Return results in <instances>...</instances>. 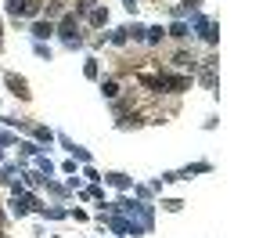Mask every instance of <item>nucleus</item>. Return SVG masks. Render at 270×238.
Returning <instances> with one entry per match:
<instances>
[{
	"mask_svg": "<svg viewBox=\"0 0 270 238\" xmlns=\"http://www.w3.org/2000/svg\"><path fill=\"white\" fill-rule=\"evenodd\" d=\"M22 177H25V184H29V188H36L40 181H47L43 173H33V170H22Z\"/></svg>",
	"mask_w": 270,
	"mask_h": 238,
	"instance_id": "nucleus-13",
	"label": "nucleus"
},
{
	"mask_svg": "<svg viewBox=\"0 0 270 238\" xmlns=\"http://www.w3.org/2000/svg\"><path fill=\"white\" fill-rule=\"evenodd\" d=\"M76 25H80V18H76V14H65V18H62V25H58V36H62V40L69 43V47H76V43H80Z\"/></svg>",
	"mask_w": 270,
	"mask_h": 238,
	"instance_id": "nucleus-1",
	"label": "nucleus"
},
{
	"mask_svg": "<svg viewBox=\"0 0 270 238\" xmlns=\"http://www.w3.org/2000/svg\"><path fill=\"white\" fill-rule=\"evenodd\" d=\"M51 33H54V25H51V22H36V25H33V36H36V40H47Z\"/></svg>",
	"mask_w": 270,
	"mask_h": 238,
	"instance_id": "nucleus-6",
	"label": "nucleus"
},
{
	"mask_svg": "<svg viewBox=\"0 0 270 238\" xmlns=\"http://www.w3.org/2000/svg\"><path fill=\"white\" fill-rule=\"evenodd\" d=\"M4 80H7V87H11V94H18L22 101L29 98V83H25L22 76H14V72H7V76H4Z\"/></svg>",
	"mask_w": 270,
	"mask_h": 238,
	"instance_id": "nucleus-3",
	"label": "nucleus"
},
{
	"mask_svg": "<svg viewBox=\"0 0 270 238\" xmlns=\"http://www.w3.org/2000/svg\"><path fill=\"white\" fill-rule=\"evenodd\" d=\"M108 184L119 188V191H126V188H130V177H126V173H108Z\"/></svg>",
	"mask_w": 270,
	"mask_h": 238,
	"instance_id": "nucleus-7",
	"label": "nucleus"
},
{
	"mask_svg": "<svg viewBox=\"0 0 270 238\" xmlns=\"http://www.w3.org/2000/svg\"><path fill=\"white\" fill-rule=\"evenodd\" d=\"M87 18H90V25H104V22H108V11H104V7H94Z\"/></svg>",
	"mask_w": 270,
	"mask_h": 238,
	"instance_id": "nucleus-8",
	"label": "nucleus"
},
{
	"mask_svg": "<svg viewBox=\"0 0 270 238\" xmlns=\"http://www.w3.org/2000/svg\"><path fill=\"white\" fill-rule=\"evenodd\" d=\"M36 166H40V173H43V177H51V173H54V162H51L47 155H36Z\"/></svg>",
	"mask_w": 270,
	"mask_h": 238,
	"instance_id": "nucleus-12",
	"label": "nucleus"
},
{
	"mask_svg": "<svg viewBox=\"0 0 270 238\" xmlns=\"http://www.w3.org/2000/svg\"><path fill=\"white\" fill-rule=\"evenodd\" d=\"M126 7H130V11H137V0H126Z\"/></svg>",
	"mask_w": 270,
	"mask_h": 238,
	"instance_id": "nucleus-27",
	"label": "nucleus"
},
{
	"mask_svg": "<svg viewBox=\"0 0 270 238\" xmlns=\"http://www.w3.org/2000/svg\"><path fill=\"white\" fill-rule=\"evenodd\" d=\"M170 36H177V40H184V36H187V25H184V22H173V29H170Z\"/></svg>",
	"mask_w": 270,
	"mask_h": 238,
	"instance_id": "nucleus-15",
	"label": "nucleus"
},
{
	"mask_svg": "<svg viewBox=\"0 0 270 238\" xmlns=\"http://www.w3.org/2000/svg\"><path fill=\"white\" fill-rule=\"evenodd\" d=\"M0 220H4V213H0Z\"/></svg>",
	"mask_w": 270,
	"mask_h": 238,
	"instance_id": "nucleus-28",
	"label": "nucleus"
},
{
	"mask_svg": "<svg viewBox=\"0 0 270 238\" xmlns=\"http://www.w3.org/2000/svg\"><path fill=\"white\" fill-rule=\"evenodd\" d=\"M83 76H87V80H97V62H87V65H83Z\"/></svg>",
	"mask_w": 270,
	"mask_h": 238,
	"instance_id": "nucleus-17",
	"label": "nucleus"
},
{
	"mask_svg": "<svg viewBox=\"0 0 270 238\" xmlns=\"http://www.w3.org/2000/svg\"><path fill=\"white\" fill-rule=\"evenodd\" d=\"M0 238H4V235H0Z\"/></svg>",
	"mask_w": 270,
	"mask_h": 238,
	"instance_id": "nucleus-29",
	"label": "nucleus"
},
{
	"mask_svg": "<svg viewBox=\"0 0 270 238\" xmlns=\"http://www.w3.org/2000/svg\"><path fill=\"white\" fill-rule=\"evenodd\" d=\"M202 83H205V87H216V58H205V65H202Z\"/></svg>",
	"mask_w": 270,
	"mask_h": 238,
	"instance_id": "nucleus-4",
	"label": "nucleus"
},
{
	"mask_svg": "<svg viewBox=\"0 0 270 238\" xmlns=\"http://www.w3.org/2000/svg\"><path fill=\"white\" fill-rule=\"evenodd\" d=\"M7 14H11V18L25 14V0H7Z\"/></svg>",
	"mask_w": 270,
	"mask_h": 238,
	"instance_id": "nucleus-10",
	"label": "nucleus"
},
{
	"mask_svg": "<svg viewBox=\"0 0 270 238\" xmlns=\"http://www.w3.org/2000/svg\"><path fill=\"white\" fill-rule=\"evenodd\" d=\"M18 148H22V155H40V148H36L33 141H22Z\"/></svg>",
	"mask_w": 270,
	"mask_h": 238,
	"instance_id": "nucleus-18",
	"label": "nucleus"
},
{
	"mask_svg": "<svg viewBox=\"0 0 270 238\" xmlns=\"http://www.w3.org/2000/svg\"><path fill=\"white\" fill-rule=\"evenodd\" d=\"M90 11H94V0H80L76 4V14H90Z\"/></svg>",
	"mask_w": 270,
	"mask_h": 238,
	"instance_id": "nucleus-19",
	"label": "nucleus"
},
{
	"mask_svg": "<svg viewBox=\"0 0 270 238\" xmlns=\"http://www.w3.org/2000/svg\"><path fill=\"white\" fill-rule=\"evenodd\" d=\"M166 87L180 94V91H187V87H191V80H187V76H166Z\"/></svg>",
	"mask_w": 270,
	"mask_h": 238,
	"instance_id": "nucleus-5",
	"label": "nucleus"
},
{
	"mask_svg": "<svg viewBox=\"0 0 270 238\" xmlns=\"http://www.w3.org/2000/svg\"><path fill=\"white\" fill-rule=\"evenodd\" d=\"M173 65H194V58H191V54H177Z\"/></svg>",
	"mask_w": 270,
	"mask_h": 238,
	"instance_id": "nucleus-23",
	"label": "nucleus"
},
{
	"mask_svg": "<svg viewBox=\"0 0 270 238\" xmlns=\"http://www.w3.org/2000/svg\"><path fill=\"white\" fill-rule=\"evenodd\" d=\"M33 133H36V137H40V141H47V144L54 141V133H51L47 126H33Z\"/></svg>",
	"mask_w": 270,
	"mask_h": 238,
	"instance_id": "nucleus-16",
	"label": "nucleus"
},
{
	"mask_svg": "<svg viewBox=\"0 0 270 238\" xmlns=\"http://www.w3.org/2000/svg\"><path fill=\"white\" fill-rule=\"evenodd\" d=\"M25 14L33 18V14H40V0H25Z\"/></svg>",
	"mask_w": 270,
	"mask_h": 238,
	"instance_id": "nucleus-20",
	"label": "nucleus"
},
{
	"mask_svg": "<svg viewBox=\"0 0 270 238\" xmlns=\"http://www.w3.org/2000/svg\"><path fill=\"white\" fill-rule=\"evenodd\" d=\"M14 177H22V170L18 166H4V170H0V184H11Z\"/></svg>",
	"mask_w": 270,
	"mask_h": 238,
	"instance_id": "nucleus-9",
	"label": "nucleus"
},
{
	"mask_svg": "<svg viewBox=\"0 0 270 238\" xmlns=\"http://www.w3.org/2000/svg\"><path fill=\"white\" fill-rule=\"evenodd\" d=\"M101 91H104V98H115V94H119V83H115V80H104Z\"/></svg>",
	"mask_w": 270,
	"mask_h": 238,
	"instance_id": "nucleus-14",
	"label": "nucleus"
},
{
	"mask_svg": "<svg viewBox=\"0 0 270 238\" xmlns=\"http://www.w3.org/2000/svg\"><path fill=\"white\" fill-rule=\"evenodd\" d=\"M130 36H126V29H115V33H112V43H126Z\"/></svg>",
	"mask_w": 270,
	"mask_h": 238,
	"instance_id": "nucleus-24",
	"label": "nucleus"
},
{
	"mask_svg": "<svg viewBox=\"0 0 270 238\" xmlns=\"http://www.w3.org/2000/svg\"><path fill=\"white\" fill-rule=\"evenodd\" d=\"M202 36H205L209 43H216V40H220V25H216V22H209V25L202 29Z\"/></svg>",
	"mask_w": 270,
	"mask_h": 238,
	"instance_id": "nucleus-11",
	"label": "nucleus"
},
{
	"mask_svg": "<svg viewBox=\"0 0 270 238\" xmlns=\"http://www.w3.org/2000/svg\"><path fill=\"white\" fill-rule=\"evenodd\" d=\"M33 206H36V199H33V195H25V191L14 188V199H11V213H14V217H25L29 210H33Z\"/></svg>",
	"mask_w": 270,
	"mask_h": 238,
	"instance_id": "nucleus-2",
	"label": "nucleus"
},
{
	"mask_svg": "<svg viewBox=\"0 0 270 238\" xmlns=\"http://www.w3.org/2000/svg\"><path fill=\"white\" fill-rule=\"evenodd\" d=\"M198 4H202V0H184V7H187V11H198Z\"/></svg>",
	"mask_w": 270,
	"mask_h": 238,
	"instance_id": "nucleus-26",
	"label": "nucleus"
},
{
	"mask_svg": "<svg viewBox=\"0 0 270 238\" xmlns=\"http://www.w3.org/2000/svg\"><path fill=\"white\" fill-rule=\"evenodd\" d=\"M62 11H65L62 0H51V4H47V14H62Z\"/></svg>",
	"mask_w": 270,
	"mask_h": 238,
	"instance_id": "nucleus-22",
	"label": "nucleus"
},
{
	"mask_svg": "<svg viewBox=\"0 0 270 238\" xmlns=\"http://www.w3.org/2000/svg\"><path fill=\"white\" fill-rule=\"evenodd\" d=\"M72 155H76L80 162H90V152H87V148H72Z\"/></svg>",
	"mask_w": 270,
	"mask_h": 238,
	"instance_id": "nucleus-25",
	"label": "nucleus"
},
{
	"mask_svg": "<svg viewBox=\"0 0 270 238\" xmlns=\"http://www.w3.org/2000/svg\"><path fill=\"white\" fill-rule=\"evenodd\" d=\"M126 36H133V40H144V29H141V25H126Z\"/></svg>",
	"mask_w": 270,
	"mask_h": 238,
	"instance_id": "nucleus-21",
	"label": "nucleus"
}]
</instances>
